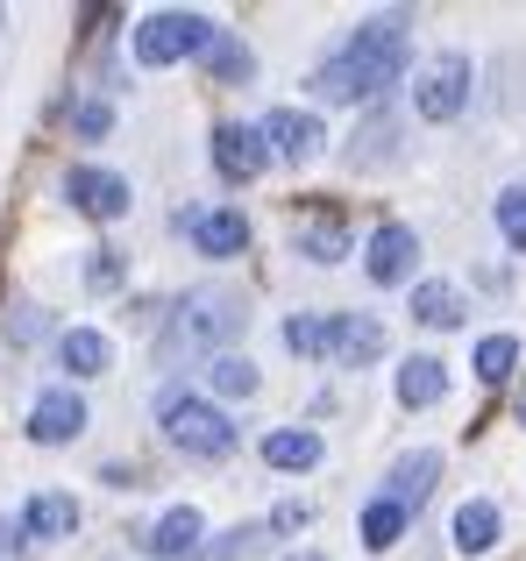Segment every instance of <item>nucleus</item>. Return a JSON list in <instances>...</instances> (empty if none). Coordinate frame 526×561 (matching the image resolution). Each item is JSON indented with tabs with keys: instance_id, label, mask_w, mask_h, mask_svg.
Here are the masks:
<instances>
[{
	"instance_id": "obj_1",
	"label": "nucleus",
	"mask_w": 526,
	"mask_h": 561,
	"mask_svg": "<svg viewBox=\"0 0 526 561\" xmlns=\"http://www.w3.org/2000/svg\"><path fill=\"white\" fill-rule=\"evenodd\" d=\"M405 57H413V43H405V14H377V22H363L356 36L313 71V93L320 100H348V107H356V100H377L385 85L405 79Z\"/></svg>"
},
{
	"instance_id": "obj_2",
	"label": "nucleus",
	"mask_w": 526,
	"mask_h": 561,
	"mask_svg": "<svg viewBox=\"0 0 526 561\" xmlns=\"http://www.w3.org/2000/svg\"><path fill=\"white\" fill-rule=\"evenodd\" d=\"M242 328H250V299L228 291V285H199L171 306L164 334H157V363H164V370H179V363H214V356H228V342H236Z\"/></svg>"
},
{
	"instance_id": "obj_3",
	"label": "nucleus",
	"mask_w": 526,
	"mask_h": 561,
	"mask_svg": "<svg viewBox=\"0 0 526 561\" xmlns=\"http://www.w3.org/2000/svg\"><path fill=\"white\" fill-rule=\"evenodd\" d=\"M157 420H164V440L185 448V455H207V462L236 455V426H228V412L207 405V398H193V391H164Z\"/></svg>"
},
{
	"instance_id": "obj_4",
	"label": "nucleus",
	"mask_w": 526,
	"mask_h": 561,
	"mask_svg": "<svg viewBox=\"0 0 526 561\" xmlns=\"http://www.w3.org/2000/svg\"><path fill=\"white\" fill-rule=\"evenodd\" d=\"M221 28L207 14H185V8H164V14H142L136 28V65H179V57H207Z\"/></svg>"
},
{
	"instance_id": "obj_5",
	"label": "nucleus",
	"mask_w": 526,
	"mask_h": 561,
	"mask_svg": "<svg viewBox=\"0 0 526 561\" xmlns=\"http://www.w3.org/2000/svg\"><path fill=\"white\" fill-rule=\"evenodd\" d=\"M462 107H470V57H462V50H442L413 79V114H420V122H456Z\"/></svg>"
},
{
	"instance_id": "obj_6",
	"label": "nucleus",
	"mask_w": 526,
	"mask_h": 561,
	"mask_svg": "<svg viewBox=\"0 0 526 561\" xmlns=\"http://www.w3.org/2000/svg\"><path fill=\"white\" fill-rule=\"evenodd\" d=\"M256 128H263V150H271L277 164H313L320 142H328V128H320L313 107H271Z\"/></svg>"
},
{
	"instance_id": "obj_7",
	"label": "nucleus",
	"mask_w": 526,
	"mask_h": 561,
	"mask_svg": "<svg viewBox=\"0 0 526 561\" xmlns=\"http://www.w3.org/2000/svg\"><path fill=\"white\" fill-rule=\"evenodd\" d=\"M65 199L79 206L85 220H122L128 206H136V192H128L122 171H100V164H71L65 171Z\"/></svg>"
},
{
	"instance_id": "obj_8",
	"label": "nucleus",
	"mask_w": 526,
	"mask_h": 561,
	"mask_svg": "<svg viewBox=\"0 0 526 561\" xmlns=\"http://www.w3.org/2000/svg\"><path fill=\"white\" fill-rule=\"evenodd\" d=\"M85 434V398L71 391V383H57V391H43L36 405H28V440L36 448H65V440Z\"/></svg>"
},
{
	"instance_id": "obj_9",
	"label": "nucleus",
	"mask_w": 526,
	"mask_h": 561,
	"mask_svg": "<svg viewBox=\"0 0 526 561\" xmlns=\"http://www.w3.org/2000/svg\"><path fill=\"white\" fill-rule=\"evenodd\" d=\"M14 534H22V548H57V540H71L79 534V497L71 491H36L22 505V526H14Z\"/></svg>"
},
{
	"instance_id": "obj_10",
	"label": "nucleus",
	"mask_w": 526,
	"mask_h": 561,
	"mask_svg": "<svg viewBox=\"0 0 526 561\" xmlns=\"http://www.w3.org/2000/svg\"><path fill=\"white\" fill-rule=\"evenodd\" d=\"M263 164H271V150H263V128H250V122H221V128H214V171H221L228 185L263 179Z\"/></svg>"
},
{
	"instance_id": "obj_11",
	"label": "nucleus",
	"mask_w": 526,
	"mask_h": 561,
	"mask_svg": "<svg viewBox=\"0 0 526 561\" xmlns=\"http://www.w3.org/2000/svg\"><path fill=\"white\" fill-rule=\"evenodd\" d=\"M413 256H420V234L405 228V220H385V228L370 234V249H363V271H370V285H405V277H413Z\"/></svg>"
},
{
	"instance_id": "obj_12",
	"label": "nucleus",
	"mask_w": 526,
	"mask_h": 561,
	"mask_svg": "<svg viewBox=\"0 0 526 561\" xmlns=\"http://www.w3.org/2000/svg\"><path fill=\"white\" fill-rule=\"evenodd\" d=\"M179 228L193 234L199 256H242V249H250V220H242V206H207V214H179Z\"/></svg>"
},
{
	"instance_id": "obj_13",
	"label": "nucleus",
	"mask_w": 526,
	"mask_h": 561,
	"mask_svg": "<svg viewBox=\"0 0 526 561\" xmlns=\"http://www.w3.org/2000/svg\"><path fill=\"white\" fill-rule=\"evenodd\" d=\"M199 540H207V519H199V505H171L164 519L142 534V554H157V561H185V554H199Z\"/></svg>"
},
{
	"instance_id": "obj_14",
	"label": "nucleus",
	"mask_w": 526,
	"mask_h": 561,
	"mask_svg": "<svg viewBox=\"0 0 526 561\" xmlns=\"http://www.w3.org/2000/svg\"><path fill=\"white\" fill-rule=\"evenodd\" d=\"M434 477H442V448H413V455H399V462H391L385 497H391V505H405V512H420L434 497Z\"/></svg>"
},
{
	"instance_id": "obj_15",
	"label": "nucleus",
	"mask_w": 526,
	"mask_h": 561,
	"mask_svg": "<svg viewBox=\"0 0 526 561\" xmlns=\"http://www.w3.org/2000/svg\"><path fill=\"white\" fill-rule=\"evenodd\" d=\"M334 356H342L348 370L377 363V356H385V320H377V313H334Z\"/></svg>"
},
{
	"instance_id": "obj_16",
	"label": "nucleus",
	"mask_w": 526,
	"mask_h": 561,
	"mask_svg": "<svg viewBox=\"0 0 526 561\" xmlns=\"http://www.w3.org/2000/svg\"><path fill=\"white\" fill-rule=\"evenodd\" d=\"M448 398V363L442 356H405L399 363V405L405 412H427Z\"/></svg>"
},
{
	"instance_id": "obj_17",
	"label": "nucleus",
	"mask_w": 526,
	"mask_h": 561,
	"mask_svg": "<svg viewBox=\"0 0 526 561\" xmlns=\"http://www.w3.org/2000/svg\"><path fill=\"white\" fill-rule=\"evenodd\" d=\"M57 363H65L71 377H100L114 363V342L100 328H65V334H57Z\"/></svg>"
},
{
	"instance_id": "obj_18",
	"label": "nucleus",
	"mask_w": 526,
	"mask_h": 561,
	"mask_svg": "<svg viewBox=\"0 0 526 561\" xmlns=\"http://www.w3.org/2000/svg\"><path fill=\"white\" fill-rule=\"evenodd\" d=\"M263 462L271 469H313L320 462V434L313 426H277V434H263Z\"/></svg>"
},
{
	"instance_id": "obj_19",
	"label": "nucleus",
	"mask_w": 526,
	"mask_h": 561,
	"mask_svg": "<svg viewBox=\"0 0 526 561\" xmlns=\"http://www.w3.org/2000/svg\"><path fill=\"white\" fill-rule=\"evenodd\" d=\"M456 548L470 554V561L499 548V505H491V497H470V505L456 512Z\"/></svg>"
},
{
	"instance_id": "obj_20",
	"label": "nucleus",
	"mask_w": 526,
	"mask_h": 561,
	"mask_svg": "<svg viewBox=\"0 0 526 561\" xmlns=\"http://www.w3.org/2000/svg\"><path fill=\"white\" fill-rule=\"evenodd\" d=\"M291 249H299L306 263H342L348 256V228L342 220H299V228H291Z\"/></svg>"
},
{
	"instance_id": "obj_21",
	"label": "nucleus",
	"mask_w": 526,
	"mask_h": 561,
	"mask_svg": "<svg viewBox=\"0 0 526 561\" xmlns=\"http://www.w3.org/2000/svg\"><path fill=\"white\" fill-rule=\"evenodd\" d=\"M413 320H427V328H462V291L442 285V277L413 285Z\"/></svg>"
},
{
	"instance_id": "obj_22",
	"label": "nucleus",
	"mask_w": 526,
	"mask_h": 561,
	"mask_svg": "<svg viewBox=\"0 0 526 561\" xmlns=\"http://www.w3.org/2000/svg\"><path fill=\"white\" fill-rule=\"evenodd\" d=\"M405 519H413V512H405V505H391V497H370V505H363V548H370V554L399 548Z\"/></svg>"
},
{
	"instance_id": "obj_23",
	"label": "nucleus",
	"mask_w": 526,
	"mask_h": 561,
	"mask_svg": "<svg viewBox=\"0 0 526 561\" xmlns=\"http://www.w3.org/2000/svg\"><path fill=\"white\" fill-rule=\"evenodd\" d=\"M256 383H263V377H256L250 356H214V363H207V391H214V398H256Z\"/></svg>"
},
{
	"instance_id": "obj_24",
	"label": "nucleus",
	"mask_w": 526,
	"mask_h": 561,
	"mask_svg": "<svg viewBox=\"0 0 526 561\" xmlns=\"http://www.w3.org/2000/svg\"><path fill=\"white\" fill-rule=\"evenodd\" d=\"M285 348H291V356H334V320L291 313V320H285Z\"/></svg>"
},
{
	"instance_id": "obj_25",
	"label": "nucleus",
	"mask_w": 526,
	"mask_h": 561,
	"mask_svg": "<svg viewBox=\"0 0 526 561\" xmlns=\"http://www.w3.org/2000/svg\"><path fill=\"white\" fill-rule=\"evenodd\" d=\"M207 71H214V79H221V85H242V79H250V71H256L250 43H242V36H228V28H221V36H214V50H207Z\"/></svg>"
},
{
	"instance_id": "obj_26",
	"label": "nucleus",
	"mask_w": 526,
	"mask_h": 561,
	"mask_svg": "<svg viewBox=\"0 0 526 561\" xmlns=\"http://www.w3.org/2000/svg\"><path fill=\"white\" fill-rule=\"evenodd\" d=\"M513 363H519V342H513V334H484V342H477V356H470V370L484 377V383H505V377H513Z\"/></svg>"
},
{
	"instance_id": "obj_27",
	"label": "nucleus",
	"mask_w": 526,
	"mask_h": 561,
	"mask_svg": "<svg viewBox=\"0 0 526 561\" xmlns=\"http://www.w3.org/2000/svg\"><path fill=\"white\" fill-rule=\"evenodd\" d=\"M499 234L513 249H526V185H505L499 192Z\"/></svg>"
},
{
	"instance_id": "obj_28",
	"label": "nucleus",
	"mask_w": 526,
	"mask_h": 561,
	"mask_svg": "<svg viewBox=\"0 0 526 561\" xmlns=\"http://www.w3.org/2000/svg\"><path fill=\"white\" fill-rule=\"evenodd\" d=\"M71 128H79L85 142L107 136V128H114V107H107V100H79V107H71Z\"/></svg>"
},
{
	"instance_id": "obj_29",
	"label": "nucleus",
	"mask_w": 526,
	"mask_h": 561,
	"mask_svg": "<svg viewBox=\"0 0 526 561\" xmlns=\"http://www.w3.org/2000/svg\"><path fill=\"white\" fill-rule=\"evenodd\" d=\"M85 285H93V291H114V285H122V256H114V249H93V263H85Z\"/></svg>"
},
{
	"instance_id": "obj_30",
	"label": "nucleus",
	"mask_w": 526,
	"mask_h": 561,
	"mask_svg": "<svg viewBox=\"0 0 526 561\" xmlns=\"http://www.w3.org/2000/svg\"><path fill=\"white\" fill-rule=\"evenodd\" d=\"M0 554H8V526H0Z\"/></svg>"
},
{
	"instance_id": "obj_31",
	"label": "nucleus",
	"mask_w": 526,
	"mask_h": 561,
	"mask_svg": "<svg viewBox=\"0 0 526 561\" xmlns=\"http://www.w3.org/2000/svg\"><path fill=\"white\" fill-rule=\"evenodd\" d=\"M291 561H320V554H291Z\"/></svg>"
},
{
	"instance_id": "obj_32",
	"label": "nucleus",
	"mask_w": 526,
	"mask_h": 561,
	"mask_svg": "<svg viewBox=\"0 0 526 561\" xmlns=\"http://www.w3.org/2000/svg\"><path fill=\"white\" fill-rule=\"evenodd\" d=\"M519 426H526V405H519Z\"/></svg>"
}]
</instances>
